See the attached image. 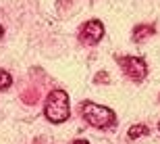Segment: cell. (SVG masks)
I'll return each mask as SVG.
<instances>
[{
    "label": "cell",
    "instance_id": "6",
    "mask_svg": "<svg viewBox=\"0 0 160 144\" xmlns=\"http://www.w3.org/2000/svg\"><path fill=\"white\" fill-rule=\"evenodd\" d=\"M152 31H154V27H148V25H137L135 31H133V40H135V42H142L146 36H152Z\"/></svg>",
    "mask_w": 160,
    "mask_h": 144
},
{
    "label": "cell",
    "instance_id": "10",
    "mask_svg": "<svg viewBox=\"0 0 160 144\" xmlns=\"http://www.w3.org/2000/svg\"><path fill=\"white\" fill-rule=\"evenodd\" d=\"M158 130H160V123H158Z\"/></svg>",
    "mask_w": 160,
    "mask_h": 144
},
{
    "label": "cell",
    "instance_id": "7",
    "mask_svg": "<svg viewBox=\"0 0 160 144\" xmlns=\"http://www.w3.org/2000/svg\"><path fill=\"white\" fill-rule=\"evenodd\" d=\"M12 84V77H11V73L4 71V69H0V90H8Z\"/></svg>",
    "mask_w": 160,
    "mask_h": 144
},
{
    "label": "cell",
    "instance_id": "3",
    "mask_svg": "<svg viewBox=\"0 0 160 144\" xmlns=\"http://www.w3.org/2000/svg\"><path fill=\"white\" fill-rule=\"evenodd\" d=\"M119 65L123 67L125 75L131 77L133 82H143L148 75V65L139 56H123V59H119Z\"/></svg>",
    "mask_w": 160,
    "mask_h": 144
},
{
    "label": "cell",
    "instance_id": "1",
    "mask_svg": "<svg viewBox=\"0 0 160 144\" xmlns=\"http://www.w3.org/2000/svg\"><path fill=\"white\" fill-rule=\"evenodd\" d=\"M81 115L89 125L98 127V130H108V127L117 125V115L112 109L104 107V104H96L92 100H85L81 104Z\"/></svg>",
    "mask_w": 160,
    "mask_h": 144
},
{
    "label": "cell",
    "instance_id": "2",
    "mask_svg": "<svg viewBox=\"0 0 160 144\" xmlns=\"http://www.w3.org/2000/svg\"><path fill=\"white\" fill-rule=\"evenodd\" d=\"M44 115L50 123H65L71 115L69 107V94L65 90H52L44 104Z\"/></svg>",
    "mask_w": 160,
    "mask_h": 144
},
{
    "label": "cell",
    "instance_id": "5",
    "mask_svg": "<svg viewBox=\"0 0 160 144\" xmlns=\"http://www.w3.org/2000/svg\"><path fill=\"white\" fill-rule=\"evenodd\" d=\"M146 134H150V127L143 125V123L131 125L129 130H127V136H129V140H137V138H142V136H146Z\"/></svg>",
    "mask_w": 160,
    "mask_h": 144
},
{
    "label": "cell",
    "instance_id": "4",
    "mask_svg": "<svg viewBox=\"0 0 160 144\" xmlns=\"http://www.w3.org/2000/svg\"><path fill=\"white\" fill-rule=\"evenodd\" d=\"M102 38H104V25H102V21H98V19L88 21V23L81 27V31H79V40H81L83 44H88V46L98 44Z\"/></svg>",
    "mask_w": 160,
    "mask_h": 144
},
{
    "label": "cell",
    "instance_id": "8",
    "mask_svg": "<svg viewBox=\"0 0 160 144\" xmlns=\"http://www.w3.org/2000/svg\"><path fill=\"white\" fill-rule=\"evenodd\" d=\"M73 144H89L88 140H73Z\"/></svg>",
    "mask_w": 160,
    "mask_h": 144
},
{
    "label": "cell",
    "instance_id": "9",
    "mask_svg": "<svg viewBox=\"0 0 160 144\" xmlns=\"http://www.w3.org/2000/svg\"><path fill=\"white\" fill-rule=\"evenodd\" d=\"M2 31H4V29H2V25H0V36H2Z\"/></svg>",
    "mask_w": 160,
    "mask_h": 144
}]
</instances>
